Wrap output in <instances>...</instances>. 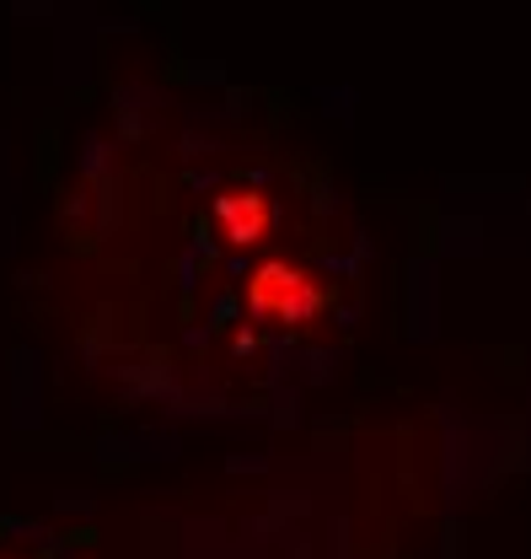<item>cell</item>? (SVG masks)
<instances>
[{"label": "cell", "instance_id": "7a4b0ae2", "mask_svg": "<svg viewBox=\"0 0 531 559\" xmlns=\"http://www.w3.org/2000/svg\"><path fill=\"white\" fill-rule=\"evenodd\" d=\"M215 221H220V231H226L237 248H248V242L268 237V226H274V205H268L258 189H226V194L215 200Z\"/></svg>", "mask_w": 531, "mask_h": 559}, {"label": "cell", "instance_id": "6da1fadb", "mask_svg": "<svg viewBox=\"0 0 531 559\" xmlns=\"http://www.w3.org/2000/svg\"><path fill=\"white\" fill-rule=\"evenodd\" d=\"M248 307L258 318H268V323H312L323 312V290L301 264L268 259V264H258V275L248 285Z\"/></svg>", "mask_w": 531, "mask_h": 559}]
</instances>
